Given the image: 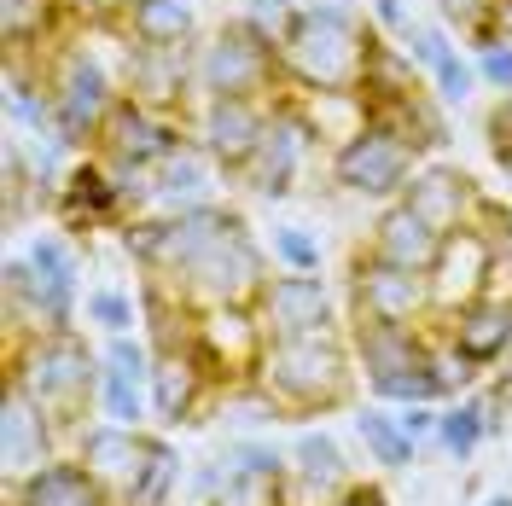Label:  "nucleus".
<instances>
[{
  "instance_id": "f257e3e1",
  "label": "nucleus",
  "mask_w": 512,
  "mask_h": 506,
  "mask_svg": "<svg viewBox=\"0 0 512 506\" xmlns=\"http://www.w3.org/2000/svg\"><path fill=\"white\" fill-rule=\"evenodd\" d=\"M99 349L88 344L82 326L64 332H30L18 344H6V379H18L41 408L53 413V425L64 431V443L76 448V437L88 431V413L99 408Z\"/></svg>"
},
{
  "instance_id": "f03ea898",
  "label": "nucleus",
  "mask_w": 512,
  "mask_h": 506,
  "mask_svg": "<svg viewBox=\"0 0 512 506\" xmlns=\"http://www.w3.org/2000/svg\"><path fill=\"white\" fill-rule=\"evenodd\" d=\"M373 24L344 0H303L280 30L291 94H355Z\"/></svg>"
},
{
  "instance_id": "7ed1b4c3",
  "label": "nucleus",
  "mask_w": 512,
  "mask_h": 506,
  "mask_svg": "<svg viewBox=\"0 0 512 506\" xmlns=\"http://www.w3.org/2000/svg\"><path fill=\"white\" fill-rule=\"evenodd\" d=\"M251 379L291 419H315V413L350 408L361 367H355V349L344 332H309V338H268Z\"/></svg>"
},
{
  "instance_id": "20e7f679",
  "label": "nucleus",
  "mask_w": 512,
  "mask_h": 506,
  "mask_svg": "<svg viewBox=\"0 0 512 506\" xmlns=\"http://www.w3.org/2000/svg\"><path fill=\"white\" fill-rule=\"evenodd\" d=\"M291 94L280 59V24L233 12L216 35L198 41V99H280Z\"/></svg>"
},
{
  "instance_id": "39448f33",
  "label": "nucleus",
  "mask_w": 512,
  "mask_h": 506,
  "mask_svg": "<svg viewBox=\"0 0 512 506\" xmlns=\"http://www.w3.org/2000/svg\"><path fill=\"white\" fill-rule=\"evenodd\" d=\"M47 82H53L64 146L70 152H94L111 105L123 99V70H111L94 47H76V35H64L59 47L47 53Z\"/></svg>"
},
{
  "instance_id": "423d86ee",
  "label": "nucleus",
  "mask_w": 512,
  "mask_h": 506,
  "mask_svg": "<svg viewBox=\"0 0 512 506\" xmlns=\"http://www.w3.org/2000/svg\"><path fill=\"white\" fill-rule=\"evenodd\" d=\"M414 169H419V152L379 117H367L355 134H344L332 146V158H326L332 187L350 192V198H367V204H396L414 181Z\"/></svg>"
},
{
  "instance_id": "0eeeda50",
  "label": "nucleus",
  "mask_w": 512,
  "mask_h": 506,
  "mask_svg": "<svg viewBox=\"0 0 512 506\" xmlns=\"http://www.w3.org/2000/svg\"><path fill=\"white\" fill-rule=\"evenodd\" d=\"M320 146V128L315 117H309V105H303V94H280L274 99V111H268V128H262V140H256L251 163L239 169V181L233 187L256 192V198H291L297 192V181H303V169H309V158H315Z\"/></svg>"
},
{
  "instance_id": "6e6552de",
  "label": "nucleus",
  "mask_w": 512,
  "mask_h": 506,
  "mask_svg": "<svg viewBox=\"0 0 512 506\" xmlns=\"http://www.w3.org/2000/svg\"><path fill=\"white\" fill-rule=\"evenodd\" d=\"M268 280H274V251L251 233V222H239L169 285L181 297H192L198 309H210V303H262Z\"/></svg>"
},
{
  "instance_id": "1a4fd4ad",
  "label": "nucleus",
  "mask_w": 512,
  "mask_h": 506,
  "mask_svg": "<svg viewBox=\"0 0 512 506\" xmlns=\"http://www.w3.org/2000/svg\"><path fill=\"white\" fill-rule=\"evenodd\" d=\"M344 297H350V320H402V326H431L437 320L431 274L396 268V262L373 256L367 245L344 268Z\"/></svg>"
},
{
  "instance_id": "9d476101",
  "label": "nucleus",
  "mask_w": 512,
  "mask_h": 506,
  "mask_svg": "<svg viewBox=\"0 0 512 506\" xmlns=\"http://www.w3.org/2000/svg\"><path fill=\"white\" fill-rule=\"evenodd\" d=\"M187 140H192V117H175V111H158V105H146V99L123 94L111 105L105 128H99L94 152L111 163V169H146V175H158Z\"/></svg>"
},
{
  "instance_id": "9b49d317",
  "label": "nucleus",
  "mask_w": 512,
  "mask_h": 506,
  "mask_svg": "<svg viewBox=\"0 0 512 506\" xmlns=\"http://www.w3.org/2000/svg\"><path fill=\"white\" fill-rule=\"evenodd\" d=\"M192 349H198V361L210 367L216 390L251 379L256 361H262V349H268L262 309H256V303H210V309H198V338H192Z\"/></svg>"
},
{
  "instance_id": "f8f14e48",
  "label": "nucleus",
  "mask_w": 512,
  "mask_h": 506,
  "mask_svg": "<svg viewBox=\"0 0 512 506\" xmlns=\"http://www.w3.org/2000/svg\"><path fill=\"white\" fill-rule=\"evenodd\" d=\"M53 222L70 239L99 233V227H128L134 216H128V198H123V175L99 152H82L70 163V175L59 181V192H53Z\"/></svg>"
},
{
  "instance_id": "ddd939ff",
  "label": "nucleus",
  "mask_w": 512,
  "mask_h": 506,
  "mask_svg": "<svg viewBox=\"0 0 512 506\" xmlns=\"http://www.w3.org/2000/svg\"><path fill=\"white\" fill-rule=\"evenodd\" d=\"M123 94L146 99L158 111H175V117H192V105H198V41H187V47L123 41Z\"/></svg>"
},
{
  "instance_id": "4468645a",
  "label": "nucleus",
  "mask_w": 512,
  "mask_h": 506,
  "mask_svg": "<svg viewBox=\"0 0 512 506\" xmlns=\"http://www.w3.org/2000/svg\"><path fill=\"white\" fill-rule=\"evenodd\" d=\"M99 419L117 425H152V338L146 332H123L99 344Z\"/></svg>"
},
{
  "instance_id": "2eb2a0df",
  "label": "nucleus",
  "mask_w": 512,
  "mask_h": 506,
  "mask_svg": "<svg viewBox=\"0 0 512 506\" xmlns=\"http://www.w3.org/2000/svg\"><path fill=\"white\" fill-rule=\"evenodd\" d=\"M216 379L210 367L198 361V349H152V425L158 431H181V425H198L204 413H216Z\"/></svg>"
},
{
  "instance_id": "dca6fc26",
  "label": "nucleus",
  "mask_w": 512,
  "mask_h": 506,
  "mask_svg": "<svg viewBox=\"0 0 512 506\" xmlns=\"http://www.w3.org/2000/svg\"><path fill=\"white\" fill-rule=\"evenodd\" d=\"M59 443H64V431L53 425V413L41 408L18 379H6V396H0V472H6V483H18L35 466L59 460L64 454Z\"/></svg>"
},
{
  "instance_id": "f3484780",
  "label": "nucleus",
  "mask_w": 512,
  "mask_h": 506,
  "mask_svg": "<svg viewBox=\"0 0 512 506\" xmlns=\"http://www.w3.org/2000/svg\"><path fill=\"white\" fill-rule=\"evenodd\" d=\"M274 99H198L192 105V140L222 163L227 181H239V169L251 163L256 140L268 128Z\"/></svg>"
},
{
  "instance_id": "a211bd4d",
  "label": "nucleus",
  "mask_w": 512,
  "mask_h": 506,
  "mask_svg": "<svg viewBox=\"0 0 512 506\" xmlns=\"http://www.w3.org/2000/svg\"><path fill=\"white\" fill-rule=\"evenodd\" d=\"M262 326L268 338H309V332H338V297L320 274H291L274 268V280L262 291Z\"/></svg>"
},
{
  "instance_id": "6ab92c4d",
  "label": "nucleus",
  "mask_w": 512,
  "mask_h": 506,
  "mask_svg": "<svg viewBox=\"0 0 512 506\" xmlns=\"http://www.w3.org/2000/svg\"><path fill=\"white\" fill-rule=\"evenodd\" d=\"M431 326H437V332H443L472 367H483V373H495V367L512 355V297L483 291V297H472V303H460V309L437 315Z\"/></svg>"
},
{
  "instance_id": "aec40b11",
  "label": "nucleus",
  "mask_w": 512,
  "mask_h": 506,
  "mask_svg": "<svg viewBox=\"0 0 512 506\" xmlns=\"http://www.w3.org/2000/svg\"><path fill=\"white\" fill-rule=\"evenodd\" d=\"M350 349H355V367H361V384L396 379L419 367L431 355V326H402V320H350Z\"/></svg>"
},
{
  "instance_id": "412c9836",
  "label": "nucleus",
  "mask_w": 512,
  "mask_h": 506,
  "mask_svg": "<svg viewBox=\"0 0 512 506\" xmlns=\"http://www.w3.org/2000/svg\"><path fill=\"white\" fill-rule=\"evenodd\" d=\"M402 198H408L431 227H443V233L472 227V222H478V210H483L478 181H472L466 169H454V163H419Z\"/></svg>"
},
{
  "instance_id": "4be33fe9",
  "label": "nucleus",
  "mask_w": 512,
  "mask_h": 506,
  "mask_svg": "<svg viewBox=\"0 0 512 506\" xmlns=\"http://www.w3.org/2000/svg\"><path fill=\"white\" fill-rule=\"evenodd\" d=\"M6 506H123L117 489H105L76 454H59L47 466H35L30 477L6 483Z\"/></svg>"
},
{
  "instance_id": "5701e85b",
  "label": "nucleus",
  "mask_w": 512,
  "mask_h": 506,
  "mask_svg": "<svg viewBox=\"0 0 512 506\" xmlns=\"http://www.w3.org/2000/svg\"><path fill=\"white\" fill-rule=\"evenodd\" d=\"M443 239H448L443 227H431L408 198L379 204V216H373V227H367V251L384 256V262H396V268H419V274H431Z\"/></svg>"
},
{
  "instance_id": "b1692460",
  "label": "nucleus",
  "mask_w": 512,
  "mask_h": 506,
  "mask_svg": "<svg viewBox=\"0 0 512 506\" xmlns=\"http://www.w3.org/2000/svg\"><path fill=\"white\" fill-rule=\"evenodd\" d=\"M489 291V239H483L478 227H460V233H448L437 262H431V297H437V315L448 309H460V303H472Z\"/></svg>"
},
{
  "instance_id": "393cba45",
  "label": "nucleus",
  "mask_w": 512,
  "mask_h": 506,
  "mask_svg": "<svg viewBox=\"0 0 512 506\" xmlns=\"http://www.w3.org/2000/svg\"><path fill=\"white\" fill-rule=\"evenodd\" d=\"M146 431H152V425H146ZM146 431H140V425H117V419H99V425H88V431L76 437L70 454H76L105 489H117V501H123V489L134 483L140 460H146Z\"/></svg>"
},
{
  "instance_id": "a878e982",
  "label": "nucleus",
  "mask_w": 512,
  "mask_h": 506,
  "mask_svg": "<svg viewBox=\"0 0 512 506\" xmlns=\"http://www.w3.org/2000/svg\"><path fill=\"white\" fill-rule=\"evenodd\" d=\"M291 489L297 495H309V501H326V495H338L344 483H350V454H344V443L326 431V425H309V431H297L291 437Z\"/></svg>"
},
{
  "instance_id": "bb28decb",
  "label": "nucleus",
  "mask_w": 512,
  "mask_h": 506,
  "mask_svg": "<svg viewBox=\"0 0 512 506\" xmlns=\"http://www.w3.org/2000/svg\"><path fill=\"white\" fill-rule=\"evenodd\" d=\"M64 35H76V18L64 0H0L6 53H53Z\"/></svg>"
},
{
  "instance_id": "cd10ccee",
  "label": "nucleus",
  "mask_w": 512,
  "mask_h": 506,
  "mask_svg": "<svg viewBox=\"0 0 512 506\" xmlns=\"http://www.w3.org/2000/svg\"><path fill=\"white\" fill-rule=\"evenodd\" d=\"M367 117L390 123L419 152V158H425V152H443V146H448V105L431 94V82H425V88H414V94H402V99L367 105Z\"/></svg>"
},
{
  "instance_id": "c85d7f7f",
  "label": "nucleus",
  "mask_w": 512,
  "mask_h": 506,
  "mask_svg": "<svg viewBox=\"0 0 512 506\" xmlns=\"http://www.w3.org/2000/svg\"><path fill=\"white\" fill-rule=\"evenodd\" d=\"M216 175H222V163L210 158L198 140H187V146H181V152L158 169V204H152V216L192 210V204H210V198H216Z\"/></svg>"
},
{
  "instance_id": "c756f323",
  "label": "nucleus",
  "mask_w": 512,
  "mask_h": 506,
  "mask_svg": "<svg viewBox=\"0 0 512 506\" xmlns=\"http://www.w3.org/2000/svg\"><path fill=\"white\" fill-rule=\"evenodd\" d=\"M414 88H425V70L408 59L402 41H390L384 30H373L367 64H361V88H355L361 105H384V99H402V94H414Z\"/></svg>"
},
{
  "instance_id": "7c9ffc66",
  "label": "nucleus",
  "mask_w": 512,
  "mask_h": 506,
  "mask_svg": "<svg viewBox=\"0 0 512 506\" xmlns=\"http://www.w3.org/2000/svg\"><path fill=\"white\" fill-rule=\"evenodd\" d=\"M355 437L367 448V466H379V472H408L419 466V443L402 431V419L390 402H361L355 408Z\"/></svg>"
},
{
  "instance_id": "2f4dec72",
  "label": "nucleus",
  "mask_w": 512,
  "mask_h": 506,
  "mask_svg": "<svg viewBox=\"0 0 512 506\" xmlns=\"http://www.w3.org/2000/svg\"><path fill=\"white\" fill-rule=\"evenodd\" d=\"M117 35L134 47H187L198 41V12L192 0H134Z\"/></svg>"
},
{
  "instance_id": "473e14b6",
  "label": "nucleus",
  "mask_w": 512,
  "mask_h": 506,
  "mask_svg": "<svg viewBox=\"0 0 512 506\" xmlns=\"http://www.w3.org/2000/svg\"><path fill=\"white\" fill-rule=\"evenodd\" d=\"M181 448L169 431H146V460L134 483L123 489V506H175V489H181Z\"/></svg>"
},
{
  "instance_id": "72a5a7b5",
  "label": "nucleus",
  "mask_w": 512,
  "mask_h": 506,
  "mask_svg": "<svg viewBox=\"0 0 512 506\" xmlns=\"http://www.w3.org/2000/svg\"><path fill=\"white\" fill-rule=\"evenodd\" d=\"M495 437V413H489V396L483 390H466V396H454L443 402V425H437V448H443L454 466H466L483 443Z\"/></svg>"
},
{
  "instance_id": "f704fd0d",
  "label": "nucleus",
  "mask_w": 512,
  "mask_h": 506,
  "mask_svg": "<svg viewBox=\"0 0 512 506\" xmlns=\"http://www.w3.org/2000/svg\"><path fill=\"white\" fill-rule=\"evenodd\" d=\"M210 506H297L291 472H227V489Z\"/></svg>"
},
{
  "instance_id": "c9c22d12",
  "label": "nucleus",
  "mask_w": 512,
  "mask_h": 506,
  "mask_svg": "<svg viewBox=\"0 0 512 506\" xmlns=\"http://www.w3.org/2000/svg\"><path fill=\"white\" fill-rule=\"evenodd\" d=\"M216 413L222 419H233V425H245V431H262V425H280V419H291L268 390L256 379H239V384H227L222 396H216Z\"/></svg>"
},
{
  "instance_id": "e433bc0d",
  "label": "nucleus",
  "mask_w": 512,
  "mask_h": 506,
  "mask_svg": "<svg viewBox=\"0 0 512 506\" xmlns=\"http://www.w3.org/2000/svg\"><path fill=\"white\" fill-rule=\"evenodd\" d=\"M472 227L489 239V291H495V297H512V216L495 198H483V210H478Z\"/></svg>"
},
{
  "instance_id": "4c0bfd02",
  "label": "nucleus",
  "mask_w": 512,
  "mask_h": 506,
  "mask_svg": "<svg viewBox=\"0 0 512 506\" xmlns=\"http://www.w3.org/2000/svg\"><path fill=\"white\" fill-rule=\"evenodd\" d=\"M82 320L105 332V338H123V332H140V297H128L117 285H94L82 297Z\"/></svg>"
},
{
  "instance_id": "58836bf2",
  "label": "nucleus",
  "mask_w": 512,
  "mask_h": 506,
  "mask_svg": "<svg viewBox=\"0 0 512 506\" xmlns=\"http://www.w3.org/2000/svg\"><path fill=\"white\" fill-rule=\"evenodd\" d=\"M495 12H501V0H437V18H443L448 30H460V41H466L472 53L489 47V41H501Z\"/></svg>"
},
{
  "instance_id": "ea45409f",
  "label": "nucleus",
  "mask_w": 512,
  "mask_h": 506,
  "mask_svg": "<svg viewBox=\"0 0 512 506\" xmlns=\"http://www.w3.org/2000/svg\"><path fill=\"white\" fill-rule=\"evenodd\" d=\"M425 82H431V94L443 99L448 111H454V105H466V99H472V94L483 88V82H478V59H466L460 47H454V53H448V59L437 64V70H431Z\"/></svg>"
},
{
  "instance_id": "a19ab883",
  "label": "nucleus",
  "mask_w": 512,
  "mask_h": 506,
  "mask_svg": "<svg viewBox=\"0 0 512 506\" xmlns=\"http://www.w3.org/2000/svg\"><path fill=\"white\" fill-rule=\"evenodd\" d=\"M268 251H274V268H291V274H320V239L309 227H274V239H268Z\"/></svg>"
},
{
  "instance_id": "79ce46f5",
  "label": "nucleus",
  "mask_w": 512,
  "mask_h": 506,
  "mask_svg": "<svg viewBox=\"0 0 512 506\" xmlns=\"http://www.w3.org/2000/svg\"><path fill=\"white\" fill-rule=\"evenodd\" d=\"M431 367H437V379H443L448 402H454V396H466V390H478V379H483V367H472V361L448 344L437 326H431Z\"/></svg>"
},
{
  "instance_id": "37998d69",
  "label": "nucleus",
  "mask_w": 512,
  "mask_h": 506,
  "mask_svg": "<svg viewBox=\"0 0 512 506\" xmlns=\"http://www.w3.org/2000/svg\"><path fill=\"white\" fill-rule=\"evenodd\" d=\"M227 472H291V454L274 443H256V437H239V443L222 448Z\"/></svg>"
},
{
  "instance_id": "c03bdc74",
  "label": "nucleus",
  "mask_w": 512,
  "mask_h": 506,
  "mask_svg": "<svg viewBox=\"0 0 512 506\" xmlns=\"http://www.w3.org/2000/svg\"><path fill=\"white\" fill-rule=\"evenodd\" d=\"M396 41L408 47V59H414L425 76H431V70H437V64L454 53V41H448V24H408V30L396 35Z\"/></svg>"
},
{
  "instance_id": "a18cd8bd",
  "label": "nucleus",
  "mask_w": 512,
  "mask_h": 506,
  "mask_svg": "<svg viewBox=\"0 0 512 506\" xmlns=\"http://www.w3.org/2000/svg\"><path fill=\"white\" fill-rule=\"evenodd\" d=\"M472 59H478V82L489 88V94H495V99L512 94V41H507V35H501V41H489V47H478Z\"/></svg>"
},
{
  "instance_id": "49530a36",
  "label": "nucleus",
  "mask_w": 512,
  "mask_h": 506,
  "mask_svg": "<svg viewBox=\"0 0 512 506\" xmlns=\"http://www.w3.org/2000/svg\"><path fill=\"white\" fill-rule=\"evenodd\" d=\"M64 6H70L76 30H123V18H128L134 0H64Z\"/></svg>"
},
{
  "instance_id": "de8ad7c7",
  "label": "nucleus",
  "mask_w": 512,
  "mask_h": 506,
  "mask_svg": "<svg viewBox=\"0 0 512 506\" xmlns=\"http://www.w3.org/2000/svg\"><path fill=\"white\" fill-rule=\"evenodd\" d=\"M396 419H402V431L414 437L419 448L437 443V425H443V402H408V408H396Z\"/></svg>"
},
{
  "instance_id": "09e8293b",
  "label": "nucleus",
  "mask_w": 512,
  "mask_h": 506,
  "mask_svg": "<svg viewBox=\"0 0 512 506\" xmlns=\"http://www.w3.org/2000/svg\"><path fill=\"white\" fill-rule=\"evenodd\" d=\"M320 506H390V495H384V483H373V477H350L338 495H326Z\"/></svg>"
},
{
  "instance_id": "8fccbe9b",
  "label": "nucleus",
  "mask_w": 512,
  "mask_h": 506,
  "mask_svg": "<svg viewBox=\"0 0 512 506\" xmlns=\"http://www.w3.org/2000/svg\"><path fill=\"white\" fill-rule=\"evenodd\" d=\"M367 24L384 30V35H402L414 24V6H408V0H373V6H367Z\"/></svg>"
},
{
  "instance_id": "3c124183",
  "label": "nucleus",
  "mask_w": 512,
  "mask_h": 506,
  "mask_svg": "<svg viewBox=\"0 0 512 506\" xmlns=\"http://www.w3.org/2000/svg\"><path fill=\"white\" fill-rule=\"evenodd\" d=\"M303 0H245V12H256V18H268V24H280L286 30V18L297 12Z\"/></svg>"
},
{
  "instance_id": "603ef678",
  "label": "nucleus",
  "mask_w": 512,
  "mask_h": 506,
  "mask_svg": "<svg viewBox=\"0 0 512 506\" xmlns=\"http://www.w3.org/2000/svg\"><path fill=\"white\" fill-rule=\"evenodd\" d=\"M489 402H495L501 413H512V355L495 367V379H489Z\"/></svg>"
},
{
  "instance_id": "864d4df0",
  "label": "nucleus",
  "mask_w": 512,
  "mask_h": 506,
  "mask_svg": "<svg viewBox=\"0 0 512 506\" xmlns=\"http://www.w3.org/2000/svg\"><path fill=\"white\" fill-rule=\"evenodd\" d=\"M495 24H501V35L512 41V0H501V12H495Z\"/></svg>"
},
{
  "instance_id": "5fc2aeb1",
  "label": "nucleus",
  "mask_w": 512,
  "mask_h": 506,
  "mask_svg": "<svg viewBox=\"0 0 512 506\" xmlns=\"http://www.w3.org/2000/svg\"><path fill=\"white\" fill-rule=\"evenodd\" d=\"M495 163H501V175L512 181V146H507V152H495Z\"/></svg>"
},
{
  "instance_id": "6e6d98bb",
  "label": "nucleus",
  "mask_w": 512,
  "mask_h": 506,
  "mask_svg": "<svg viewBox=\"0 0 512 506\" xmlns=\"http://www.w3.org/2000/svg\"><path fill=\"white\" fill-rule=\"evenodd\" d=\"M483 506H512V495H489V501H483Z\"/></svg>"
}]
</instances>
